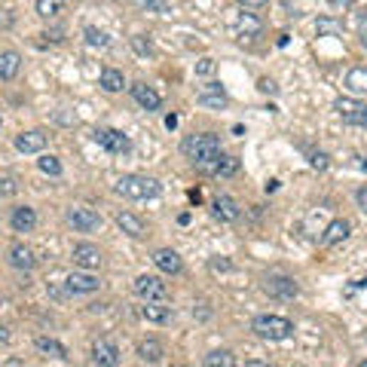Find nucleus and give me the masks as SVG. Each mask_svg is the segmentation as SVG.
<instances>
[{"instance_id": "1", "label": "nucleus", "mask_w": 367, "mask_h": 367, "mask_svg": "<svg viewBox=\"0 0 367 367\" xmlns=\"http://www.w3.org/2000/svg\"><path fill=\"white\" fill-rule=\"evenodd\" d=\"M181 153L202 171L223 153V144H220V138L214 135V132H196V135H187L181 141Z\"/></svg>"}, {"instance_id": "2", "label": "nucleus", "mask_w": 367, "mask_h": 367, "mask_svg": "<svg viewBox=\"0 0 367 367\" xmlns=\"http://www.w3.org/2000/svg\"><path fill=\"white\" fill-rule=\"evenodd\" d=\"M117 193L126 199H135V202H144V199H156L162 193V184L156 178H147V175H122L117 181Z\"/></svg>"}, {"instance_id": "3", "label": "nucleus", "mask_w": 367, "mask_h": 367, "mask_svg": "<svg viewBox=\"0 0 367 367\" xmlns=\"http://www.w3.org/2000/svg\"><path fill=\"white\" fill-rule=\"evenodd\" d=\"M251 331L260 336V340H270V343H282L288 340L294 334V324L288 319H282V315H257V319L251 321Z\"/></svg>"}, {"instance_id": "4", "label": "nucleus", "mask_w": 367, "mask_h": 367, "mask_svg": "<svg viewBox=\"0 0 367 367\" xmlns=\"http://www.w3.org/2000/svg\"><path fill=\"white\" fill-rule=\"evenodd\" d=\"M132 291L138 294L144 303H166L169 300V284L159 279V275H138L135 284H132Z\"/></svg>"}, {"instance_id": "5", "label": "nucleus", "mask_w": 367, "mask_h": 367, "mask_svg": "<svg viewBox=\"0 0 367 367\" xmlns=\"http://www.w3.org/2000/svg\"><path fill=\"white\" fill-rule=\"evenodd\" d=\"M334 110L340 114L343 122H352V126H367V101H361V98H336Z\"/></svg>"}, {"instance_id": "6", "label": "nucleus", "mask_w": 367, "mask_h": 367, "mask_svg": "<svg viewBox=\"0 0 367 367\" xmlns=\"http://www.w3.org/2000/svg\"><path fill=\"white\" fill-rule=\"evenodd\" d=\"M92 138H95V144H101L107 153H129L132 150V138L119 129H95Z\"/></svg>"}, {"instance_id": "7", "label": "nucleus", "mask_w": 367, "mask_h": 367, "mask_svg": "<svg viewBox=\"0 0 367 367\" xmlns=\"http://www.w3.org/2000/svg\"><path fill=\"white\" fill-rule=\"evenodd\" d=\"M263 288H267L270 297H279V300H294L300 294L297 282L291 279V275H282V272H272L263 279Z\"/></svg>"}, {"instance_id": "8", "label": "nucleus", "mask_w": 367, "mask_h": 367, "mask_svg": "<svg viewBox=\"0 0 367 367\" xmlns=\"http://www.w3.org/2000/svg\"><path fill=\"white\" fill-rule=\"evenodd\" d=\"M68 223L74 227L77 233H95L101 227V214L98 211H92L86 206H74V208H68Z\"/></svg>"}, {"instance_id": "9", "label": "nucleus", "mask_w": 367, "mask_h": 367, "mask_svg": "<svg viewBox=\"0 0 367 367\" xmlns=\"http://www.w3.org/2000/svg\"><path fill=\"white\" fill-rule=\"evenodd\" d=\"M70 257H74V263L80 270H86V272H92V270H98L101 267V251L95 248V245H89V242H80V245H74V251H70Z\"/></svg>"}, {"instance_id": "10", "label": "nucleus", "mask_w": 367, "mask_h": 367, "mask_svg": "<svg viewBox=\"0 0 367 367\" xmlns=\"http://www.w3.org/2000/svg\"><path fill=\"white\" fill-rule=\"evenodd\" d=\"M98 288H101V282L92 272H86V270L70 272L68 279H65V291L68 294H95Z\"/></svg>"}, {"instance_id": "11", "label": "nucleus", "mask_w": 367, "mask_h": 367, "mask_svg": "<svg viewBox=\"0 0 367 367\" xmlns=\"http://www.w3.org/2000/svg\"><path fill=\"white\" fill-rule=\"evenodd\" d=\"M196 101H199L202 107H211V110H223V107L230 105V98H227V92H223L220 83H206V86L199 89Z\"/></svg>"}, {"instance_id": "12", "label": "nucleus", "mask_w": 367, "mask_h": 367, "mask_svg": "<svg viewBox=\"0 0 367 367\" xmlns=\"http://www.w3.org/2000/svg\"><path fill=\"white\" fill-rule=\"evenodd\" d=\"M92 361L98 367H119V349L110 340H95L92 343Z\"/></svg>"}, {"instance_id": "13", "label": "nucleus", "mask_w": 367, "mask_h": 367, "mask_svg": "<svg viewBox=\"0 0 367 367\" xmlns=\"http://www.w3.org/2000/svg\"><path fill=\"white\" fill-rule=\"evenodd\" d=\"M46 132H40V129H28V132H18L16 135V150L18 153H40L46 147Z\"/></svg>"}, {"instance_id": "14", "label": "nucleus", "mask_w": 367, "mask_h": 367, "mask_svg": "<svg viewBox=\"0 0 367 367\" xmlns=\"http://www.w3.org/2000/svg\"><path fill=\"white\" fill-rule=\"evenodd\" d=\"M138 312L150 324H171V319H175V309L166 303H144V306H138Z\"/></svg>"}, {"instance_id": "15", "label": "nucleus", "mask_w": 367, "mask_h": 367, "mask_svg": "<svg viewBox=\"0 0 367 367\" xmlns=\"http://www.w3.org/2000/svg\"><path fill=\"white\" fill-rule=\"evenodd\" d=\"M153 263H156V270H159V272H166V275H178V272L184 270L181 254H178V251H171V248L153 251Z\"/></svg>"}, {"instance_id": "16", "label": "nucleus", "mask_w": 367, "mask_h": 367, "mask_svg": "<svg viewBox=\"0 0 367 367\" xmlns=\"http://www.w3.org/2000/svg\"><path fill=\"white\" fill-rule=\"evenodd\" d=\"M202 171L211 175V178H233L239 171V156H227V153H220V156L214 159L211 166L202 169Z\"/></svg>"}, {"instance_id": "17", "label": "nucleus", "mask_w": 367, "mask_h": 367, "mask_svg": "<svg viewBox=\"0 0 367 367\" xmlns=\"http://www.w3.org/2000/svg\"><path fill=\"white\" fill-rule=\"evenodd\" d=\"M9 223H13L16 233H31L37 227V211L31 206H16L13 214H9Z\"/></svg>"}, {"instance_id": "18", "label": "nucleus", "mask_w": 367, "mask_h": 367, "mask_svg": "<svg viewBox=\"0 0 367 367\" xmlns=\"http://www.w3.org/2000/svg\"><path fill=\"white\" fill-rule=\"evenodd\" d=\"M349 230H352V223L346 218L331 220L328 227H324V233H321V245H340V242H346V239H349Z\"/></svg>"}, {"instance_id": "19", "label": "nucleus", "mask_w": 367, "mask_h": 367, "mask_svg": "<svg viewBox=\"0 0 367 367\" xmlns=\"http://www.w3.org/2000/svg\"><path fill=\"white\" fill-rule=\"evenodd\" d=\"M9 263H13L16 270H22V272H31V270L37 267V257H34V251H31L28 245L16 242L13 248H9Z\"/></svg>"}, {"instance_id": "20", "label": "nucleus", "mask_w": 367, "mask_h": 367, "mask_svg": "<svg viewBox=\"0 0 367 367\" xmlns=\"http://www.w3.org/2000/svg\"><path fill=\"white\" fill-rule=\"evenodd\" d=\"M132 98H135L144 110H159V105H162V95L153 86H147V83H135V86H132Z\"/></svg>"}, {"instance_id": "21", "label": "nucleus", "mask_w": 367, "mask_h": 367, "mask_svg": "<svg viewBox=\"0 0 367 367\" xmlns=\"http://www.w3.org/2000/svg\"><path fill=\"white\" fill-rule=\"evenodd\" d=\"M211 214L218 220H223V223H233V220H239V206H236V199H230V196H218L211 202Z\"/></svg>"}, {"instance_id": "22", "label": "nucleus", "mask_w": 367, "mask_h": 367, "mask_svg": "<svg viewBox=\"0 0 367 367\" xmlns=\"http://www.w3.org/2000/svg\"><path fill=\"white\" fill-rule=\"evenodd\" d=\"M18 70H22V55L16 53V49H4L0 53V80H16Z\"/></svg>"}, {"instance_id": "23", "label": "nucleus", "mask_w": 367, "mask_h": 367, "mask_svg": "<svg viewBox=\"0 0 367 367\" xmlns=\"http://www.w3.org/2000/svg\"><path fill=\"white\" fill-rule=\"evenodd\" d=\"M260 31H263V25H260L257 16H254V13H239V18H236V34H239L242 40L260 37Z\"/></svg>"}, {"instance_id": "24", "label": "nucleus", "mask_w": 367, "mask_h": 367, "mask_svg": "<svg viewBox=\"0 0 367 367\" xmlns=\"http://www.w3.org/2000/svg\"><path fill=\"white\" fill-rule=\"evenodd\" d=\"M117 227L126 233V236H132V239L144 236V220H141L138 214H132V211H119L117 214Z\"/></svg>"}, {"instance_id": "25", "label": "nucleus", "mask_w": 367, "mask_h": 367, "mask_svg": "<svg viewBox=\"0 0 367 367\" xmlns=\"http://www.w3.org/2000/svg\"><path fill=\"white\" fill-rule=\"evenodd\" d=\"M162 355H166V349H162V343H159V340H144V343H138V358H141V361L159 364V361H162Z\"/></svg>"}, {"instance_id": "26", "label": "nucleus", "mask_w": 367, "mask_h": 367, "mask_svg": "<svg viewBox=\"0 0 367 367\" xmlns=\"http://www.w3.org/2000/svg\"><path fill=\"white\" fill-rule=\"evenodd\" d=\"M346 89L352 92V95H367V68H352L349 74H346Z\"/></svg>"}, {"instance_id": "27", "label": "nucleus", "mask_w": 367, "mask_h": 367, "mask_svg": "<svg viewBox=\"0 0 367 367\" xmlns=\"http://www.w3.org/2000/svg\"><path fill=\"white\" fill-rule=\"evenodd\" d=\"M34 346H37V352L49 355V358H61V361L68 358V349H65V346H61L58 340H53V336H37Z\"/></svg>"}, {"instance_id": "28", "label": "nucleus", "mask_w": 367, "mask_h": 367, "mask_svg": "<svg viewBox=\"0 0 367 367\" xmlns=\"http://www.w3.org/2000/svg\"><path fill=\"white\" fill-rule=\"evenodd\" d=\"M101 89L105 92H122L126 89V77H122V70H117V68L101 70Z\"/></svg>"}, {"instance_id": "29", "label": "nucleus", "mask_w": 367, "mask_h": 367, "mask_svg": "<svg viewBox=\"0 0 367 367\" xmlns=\"http://www.w3.org/2000/svg\"><path fill=\"white\" fill-rule=\"evenodd\" d=\"M65 9H68V0H37V16L40 18H49V22L58 18Z\"/></svg>"}, {"instance_id": "30", "label": "nucleus", "mask_w": 367, "mask_h": 367, "mask_svg": "<svg viewBox=\"0 0 367 367\" xmlns=\"http://www.w3.org/2000/svg\"><path fill=\"white\" fill-rule=\"evenodd\" d=\"M206 367H236V355L230 349H214L206 355Z\"/></svg>"}, {"instance_id": "31", "label": "nucleus", "mask_w": 367, "mask_h": 367, "mask_svg": "<svg viewBox=\"0 0 367 367\" xmlns=\"http://www.w3.org/2000/svg\"><path fill=\"white\" fill-rule=\"evenodd\" d=\"M37 169L43 171V175H53V178H58L61 171H65V169H61V159L53 156V153H43V156L37 159Z\"/></svg>"}, {"instance_id": "32", "label": "nucleus", "mask_w": 367, "mask_h": 367, "mask_svg": "<svg viewBox=\"0 0 367 367\" xmlns=\"http://www.w3.org/2000/svg\"><path fill=\"white\" fill-rule=\"evenodd\" d=\"M132 49H135L141 58H153V55H156V49H153V40L144 37V34H135V37H132Z\"/></svg>"}, {"instance_id": "33", "label": "nucleus", "mask_w": 367, "mask_h": 367, "mask_svg": "<svg viewBox=\"0 0 367 367\" xmlns=\"http://www.w3.org/2000/svg\"><path fill=\"white\" fill-rule=\"evenodd\" d=\"M83 34H86V43H89V46H98V49H107V46H110V37L105 34V31H98V28L86 25V28H83Z\"/></svg>"}, {"instance_id": "34", "label": "nucleus", "mask_w": 367, "mask_h": 367, "mask_svg": "<svg viewBox=\"0 0 367 367\" xmlns=\"http://www.w3.org/2000/svg\"><path fill=\"white\" fill-rule=\"evenodd\" d=\"M315 31H319V34H331V37H343V22H336V18H319Z\"/></svg>"}, {"instance_id": "35", "label": "nucleus", "mask_w": 367, "mask_h": 367, "mask_svg": "<svg viewBox=\"0 0 367 367\" xmlns=\"http://www.w3.org/2000/svg\"><path fill=\"white\" fill-rule=\"evenodd\" d=\"M18 193V181L13 175H0V199H9Z\"/></svg>"}, {"instance_id": "36", "label": "nucleus", "mask_w": 367, "mask_h": 367, "mask_svg": "<svg viewBox=\"0 0 367 367\" xmlns=\"http://www.w3.org/2000/svg\"><path fill=\"white\" fill-rule=\"evenodd\" d=\"M138 6H144L147 13H169L171 0H138Z\"/></svg>"}, {"instance_id": "37", "label": "nucleus", "mask_w": 367, "mask_h": 367, "mask_svg": "<svg viewBox=\"0 0 367 367\" xmlns=\"http://www.w3.org/2000/svg\"><path fill=\"white\" fill-rule=\"evenodd\" d=\"M214 70H218V61H214V58H199L196 61V77H211L214 74Z\"/></svg>"}, {"instance_id": "38", "label": "nucleus", "mask_w": 367, "mask_h": 367, "mask_svg": "<svg viewBox=\"0 0 367 367\" xmlns=\"http://www.w3.org/2000/svg\"><path fill=\"white\" fill-rule=\"evenodd\" d=\"M208 267H211L214 272H230V270H233V263H230L227 257H211V260H208Z\"/></svg>"}, {"instance_id": "39", "label": "nucleus", "mask_w": 367, "mask_h": 367, "mask_svg": "<svg viewBox=\"0 0 367 367\" xmlns=\"http://www.w3.org/2000/svg\"><path fill=\"white\" fill-rule=\"evenodd\" d=\"M355 202H358V208L367 214V184H361V187L355 190Z\"/></svg>"}, {"instance_id": "40", "label": "nucleus", "mask_w": 367, "mask_h": 367, "mask_svg": "<svg viewBox=\"0 0 367 367\" xmlns=\"http://www.w3.org/2000/svg\"><path fill=\"white\" fill-rule=\"evenodd\" d=\"M312 169H328V153H312Z\"/></svg>"}, {"instance_id": "41", "label": "nucleus", "mask_w": 367, "mask_h": 367, "mask_svg": "<svg viewBox=\"0 0 367 367\" xmlns=\"http://www.w3.org/2000/svg\"><path fill=\"white\" fill-rule=\"evenodd\" d=\"M257 86H260V92H270V95H275V92H279V86H275L272 80H267V77H260Z\"/></svg>"}, {"instance_id": "42", "label": "nucleus", "mask_w": 367, "mask_h": 367, "mask_svg": "<svg viewBox=\"0 0 367 367\" xmlns=\"http://www.w3.org/2000/svg\"><path fill=\"white\" fill-rule=\"evenodd\" d=\"M358 37H361V46L367 49V13L358 18Z\"/></svg>"}, {"instance_id": "43", "label": "nucleus", "mask_w": 367, "mask_h": 367, "mask_svg": "<svg viewBox=\"0 0 367 367\" xmlns=\"http://www.w3.org/2000/svg\"><path fill=\"white\" fill-rule=\"evenodd\" d=\"M239 4H242L245 9H263V6L270 4V0H239Z\"/></svg>"}, {"instance_id": "44", "label": "nucleus", "mask_w": 367, "mask_h": 367, "mask_svg": "<svg viewBox=\"0 0 367 367\" xmlns=\"http://www.w3.org/2000/svg\"><path fill=\"white\" fill-rule=\"evenodd\" d=\"M61 34H65V31H61V28H53V31H46V40H53V43H61Z\"/></svg>"}, {"instance_id": "45", "label": "nucleus", "mask_w": 367, "mask_h": 367, "mask_svg": "<svg viewBox=\"0 0 367 367\" xmlns=\"http://www.w3.org/2000/svg\"><path fill=\"white\" fill-rule=\"evenodd\" d=\"M175 126H178V117L169 114V117H166V129H175Z\"/></svg>"}, {"instance_id": "46", "label": "nucleus", "mask_w": 367, "mask_h": 367, "mask_svg": "<svg viewBox=\"0 0 367 367\" xmlns=\"http://www.w3.org/2000/svg\"><path fill=\"white\" fill-rule=\"evenodd\" d=\"M6 336H9V334H6V328L0 324V343H6Z\"/></svg>"}, {"instance_id": "47", "label": "nucleus", "mask_w": 367, "mask_h": 367, "mask_svg": "<svg viewBox=\"0 0 367 367\" xmlns=\"http://www.w3.org/2000/svg\"><path fill=\"white\" fill-rule=\"evenodd\" d=\"M245 367H270V364H263V361H248Z\"/></svg>"}, {"instance_id": "48", "label": "nucleus", "mask_w": 367, "mask_h": 367, "mask_svg": "<svg viewBox=\"0 0 367 367\" xmlns=\"http://www.w3.org/2000/svg\"><path fill=\"white\" fill-rule=\"evenodd\" d=\"M358 367H367V358H364V361H361V364H358Z\"/></svg>"}, {"instance_id": "49", "label": "nucleus", "mask_w": 367, "mask_h": 367, "mask_svg": "<svg viewBox=\"0 0 367 367\" xmlns=\"http://www.w3.org/2000/svg\"><path fill=\"white\" fill-rule=\"evenodd\" d=\"M0 303H4V300H0Z\"/></svg>"}]
</instances>
